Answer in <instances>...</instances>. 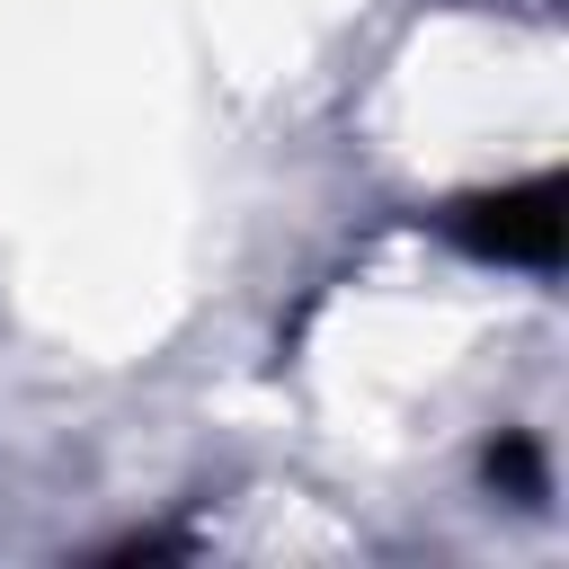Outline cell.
Here are the masks:
<instances>
[{
  "label": "cell",
  "instance_id": "obj_1",
  "mask_svg": "<svg viewBox=\"0 0 569 569\" xmlns=\"http://www.w3.org/2000/svg\"><path fill=\"white\" fill-rule=\"evenodd\" d=\"M445 231L480 258H507V267H551L560 258V178H525V187H498V196H462L445 213Z\"/></svg>",
  "mask_w": 569,
  "mask_h": 569
}]
</instances>
